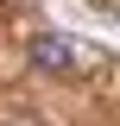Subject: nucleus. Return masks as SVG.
I'll return each mask as SVG.
<instances>
[{
	"label": "nucleus",
	"instance_id": "obj_1",
	"mask_svg": "<svg viewBox=\"0 0 120 126\" xmlns=\"http://www.w3.org/2000/svg\"><path fill=\"white\" fill-rule=\"evenodd\" d=\"M25 63H32V69H44V76H63V69H76V44L57 38V32H38V38L25 44Z\"/></svg>",
	"mask_w": 120,
	"mask_h": 126
}]
</instances>
